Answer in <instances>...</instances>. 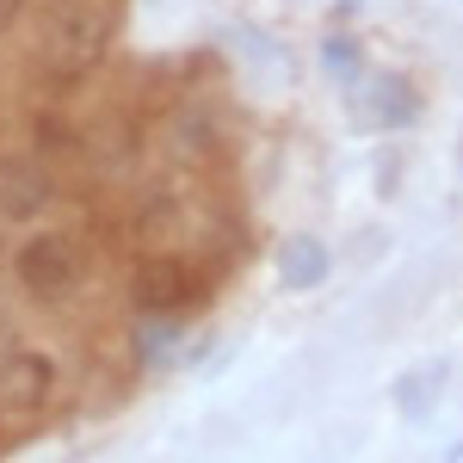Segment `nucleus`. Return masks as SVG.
<instances>
[{"label":"nucleus","mask_w":463,"mask_h":463,"mask_svg":"<svg viewBox=\"0 0 463 463\" xmlns=\"http://www.w3.org/2000/svg\"><path fill=\"white\" fill-rule=\"evenodd\" d=\"M13 279H19V290L37 297V303H62V297H74L80 279H87V253H80L74 235L43 229V235H32L25 248L13 253Z\"/></svg>","instance_id":"1"},{"label":"nucleus","mask_w":463,"mask_h":463,"mask_svg":"<svg viewBox=\"0 0 463 463\" xmlns=\"http://www.w3.org/2000/svg\"><path fill=\"white\" fill-rule=\"evenodd\" d=\"M111 37V6L106 0H62L56 13H50V25H43V56L56 62V69H87L99 50H106Z\"/></svg>","instance_id":"2"},{"label":"nucleus","mask_w":463,"mask_h":463,"mask_svg":"<svg viewBox=\"0 0 463 463\" xmlns=\"http://www.w3.org/2000/svg\"><path fill=\"white\" fill-rule=\"evenodd\" d=\"M204 297V279H198V266H185V260H143L137 272H130V303H137V316H179V309H192Z\"/></svg>","instance_id":"3"},{"label":"nucleus","mask_w":463,"mask_h":463,"mask_svg":"<svg viewBox=\"0 0 463 463\" xmlns=\"http://www.w3.org/2000/svg\"><path fill=\"white\" fill-rule=\"evenodd\" d=\"M56 395V364L43 353H6L0 358V414L25 420L37 408H50Z\"/></svg>","instance_id":"4"},{"label":"nucleus","mask_w":463,"mask_h":463,"mask_svg":"<svg viewBox=\"0 0 463 463\" xmlns=\"http://www.w3.org/2000/svg\"><path fill=\"white\" fill-rule=\"evenodd\" d=\"M50 204V179L37 174V167H0V216H13V222H25Z\"/></svg>","instance_id":"5"},{"label":"nucleus","mask_w":463,"mask_h":463,"mask_svg":"<svg viewBox=\"0 0 463 463\" xmlns=\"http://www.w3.org/2000/svg\"><path fill=\"white\" fill-rule=\"evenodd\" d=\"M279 272H285V285L309 290L327 279V248H321L316 235H290L285 248H279Z\"/></svg>","instance_id":"6"},{"label":"nucleus","mask_w":463,"mask_h":463,"mask_svg":"<svg viewBox=\"0 0 463 463\" xmlns=\"http://www.w3.org/2000/svg\"><path fill=\"white\" fill-rule=\"evenodd\" d=\"M179 340V327H174V316H148L143 321V334H137V358H161L167 346Z\"/></svg>","instance_id":"7"},{"label":"nucleus","mask_w":463,"mask_h":463,"mask_svg":"<svg viewBox=\"0 0 463 463\" xmlns=\"http://www.w3.org/2000/svg\"><path fill=\"white\" fill-rule=\"evenodd\" d=\"M19 13H25V0H0V37L19 25Z\"/></svg>","instance_id":"8"}]
</instances>
